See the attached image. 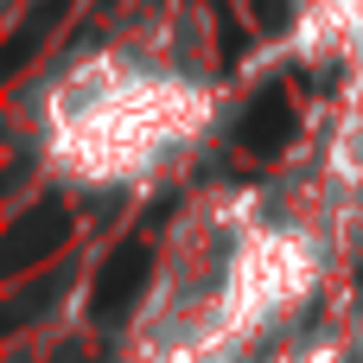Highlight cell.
<instances>
[{
  "label": "cell",
  "instance_id": "1",
  "mask_svg": "<svg viewBox=\"0 0 363 363\" xmlns=\"http://www.w3.org/2000/svg\"><path fill=\"white\" fill-rule=\"evenodd\" d=\"M357 223L319 172L217 185L160 236L153 274L121 325L115 363H255L332 287Z\"/></svg>",
  "mask_w": 363,
  "mask_h": 363
},
{
  "label": "cell",
  "instance_id": "2",
  "mask_svg": "<svg viewBox=\"0 0 363 363\" xmlns=\"http://www.w3.org/2000/svg\"><path fill=\"white\" fill-rule=\"evenodd\" d=\"M217 128L211 32L147 26L64 57L32 96V153L77 191H153Z\"/></svg>",
  "mask_w": 363,
  "mask_h": 363
},
{
  "label": "cell",
  "instance_id": "3",
  "mask_svg": "<svg viewBox=\"0 0 363 363\" xmlns=\"http://www.w3.org/2000/svg\"><path fill=\"white\" fill-rule=\"evenodd\" d=\"M255 363H357V357H351L345 338H300V345H281V351H268Z\"/></svg>",
  "mask_w": 363,
  "mask_h": 363
}]
</instances>
